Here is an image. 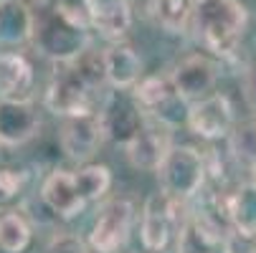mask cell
<instances>
[{
  "mask_svg": "<svg viewBox=\"0 0 256 253\" xmlns=\"http://www.w3.org/2000/svg\"><path fill=\"white\" fill-rule=\"evenodd\" d=\"M144 253H148V251H144Z\"/></svg>",
  "mask_w": 256,
  "mask_h": 253,
  "instance_id": "cell-31",
  "label": "cell"
},
{
  "mask_svg": "<svg viewBox=\"0 0 256 253\" xmlns=\"http://www.w3.org/2000/svg\"><path fill=\"white\" fill-rule=\"evenodd\" d=\"M168 79H170L172 91L190 104L216 91L218 79H221V68L206 53H190L175 63Z\"/></svg>",
  "mask_w": 256,
  "mask_h": 253,
  "instance_id": "cell-8",
  "label": "cell"
},
{
  "mask_svg": "<svg viewBox=\"0 0 256 253\" xmlns=\"http://www.w3.org/2000/svg\"><path fill=\"white\" fill-rule=\"evenodd\" d=\"M134 223V205L127 198L106 200L89 231V248L94 253H120L132 233Z\"/></svg>",
  "mask_w": 256,
  "mask_h": 253,
  "instance_id": "cell-5",
  "label": "cell"
},
{
  "mask_svg": "<svg viewBox=\"0 0 256 253\" xmlns=\"http://www.w3.org/2000/svg\"><path fill=\"white\" fill-rule=\"evenodd\" d=\"M104 129L99 122L96 112H84V114H71L61 117L58 127V147L71 162H92V157L99 152L104 144Z\"/></svg>",
  "mask_w": 256,
  "mask_h": 253,
  "instance_id": "cell-7",
  "label": "cell"
},
{
  "mask_svg": "<svg viewBox=\"0 0 256 253\" xmlns=\"http://www.w3.org/2000/svg\"><path fill=\"white\" fill-rule=\"evenodd\" d=\"M33 231L26 215L18 210H8L0 215V251L3 253H23L30 246Z\"/></svg>",
  "mask_w": 256,
  "mask_h": 253,
  "instance_id": "cell-21",
  "label": "cell"
},
{
  "mask_svg": "<svg viewBox=\"0 0 256 253\" xmlns=\"http://www.w3.org/2000/svg\"><path fill=\"white\" fill-rule=\"evenodd\" d=\"M244 96L248 101V106L254 109L256 114V66L246 71V76H244Z\"/></svg>",
  "mask_w": 256,
  "mask_h": 253,
  "instance_id": "cell-27",
  "label": "cell"
},
{
  "mask_svg": "<svg viewBox=\"0 0 256 253\" xmlns=\"http://www.w3.org/2000/svg\"><path fill=\"white\" fill-rule=\"evenodd\" d=\"M190 3H193V5H196V3H200V0H190Z\"/></svg>",
  "mask_w": 256,
  "mask_h": 253,
  "instance_id": "cell-30",
  "label": "cell"
},
{
  "mask_svg": "<svg viewBox=\"0 0 256 253\" xmlns=\"http://www.w3.org/2000/svg\"><path fill=\"white\" fill-rule=\"evenodd\" d=\"M224 210L228 215V223L248 236L256 238V190L248 183H241L226 200Z\"/></svg>",
  "mask_w": 256,
  "mask_h": 253,
  "instance_id": "cell-18",
  "label": "cell"
},
{
  "mask_svg": "<svg viewBox=\"0 0 256 253\" xmlns=\"http://www.w3.org/2000/svg\"><path fill=\"white\" fill-rule=\"evenodd\" d=\"M248 172H251V177H248V185H251V188L256 190V165H254V167H251Z\"/></svg>",
  "mask_w": 256,
  "mask_h": 253,
  "instance_id": "cell-28",
  "label": "cell"
},
{
  "mask_svg": "<svg viewBox=\"0 0 256 253\" xmlns=\"http://www.w3.org/2000/svg\"><path fill=\"white\" fill-rule=\"evenodd\" d=\"M44 253H92V248L82 236L68 233V231H58V233L51 236Z\"/></svg>",
  "mask_w": 256,
  "mask_h": 253,
  "instance_id": "cell-24",
  "label": "cell"
},
{
  "mask_svg": "<svg viewBox=\"0 0 256 253\" xmlns=\"http://www.w3.org/2000/svg\"><path fill=\"white\" fill-rule=\"evenodd\" d=\"M190 23L206 51L228 58L238 51L248 13L241 0H200L193 5Z\"/></svg>",
  "mask_w": 256,
  "mask_h": 253,
  "instance_id": "cell-2",
  "label": "cell"
},
{
  "mask_svg": "<svg viewBox=\"0 0 256 253\" xmlns=\"http://www.w3.org/2000/svg\"><path fill=\"white\" fill-rule=\"evenodd\" d=\"M130 94H132V99L137 101L140 109L148 114V112L155 109L160 101H165V99L172 94V86H170V79H168V76L155 74V76H142V79L130 89Z\"/></svg>",
  "mask_w": 256,
  "mask_h": 253,
  "instance_id": "cell-23",
  "label": "cell"
},
{
  "mask_svg": "<svg viewBox=\"0 0 256 253\" xmlns=\"http://www.w3.org/2000/svg\"><path fill=\"white\" fill-rule=\"evenodd\" d=\"M36 13L23 0H0V48H20L33 38Z\"/></svg>",
  "mask_w": 256,
  "mask_h": 253,
  "instance_id": "cell-16",
  "label": "cell"
},
{
  "mask_svg": "<svg viewBox=\"0 0 256 253\" xmlns=\"http://www.w3.org/2000/svg\"><path fill=\"white\" fill-rule=\"evenodd\" d=\"M41 203L61 221H71L86 208L84 198L74 185L71 170H54L41 183Z\"/></svg>",
  "mask_w": 256,
  "mask_h": 253,
  "instance_id": "cell-13",
  "label": "cell"
},
{
  "mask_svg": "<svg viewBox=\"0 0 256 253\" xmlns=\"http://www.w3.org/2000/svg\"><path fill=\"white\" fill-rule=\"evenodd\" d=\"M71 175H74V185H76L79 195L84 198V203L102 200L109 193V188H112V170L99 162H84Z\"/></svg>",
  "mask_w": 256,
  "mask_h": 253,
  "instance_id": "cell-20",
  "label": "cell"
},
{
  "mask_svg": "<svg viewBox=\"0 0 256 253\" xmlns=\"http://www.w3.org/2000/svg\"><path fill=\"white\" fill-rule=\"evenodd\" d=\"M89 15L84 5L56 0L33 23V43L51 61H71L89 48Z\"/></svg>",
  "mask_w": 256,
  "mask_h": 253,
  "instance_id": "cell-1",
  "label": "cell"
},
{
  "mask_svg": "<svg viewBox=\"0 0 256 253\" xmlns=\"http://www.w3.org/2000/svg\"><path fill=\"white\" fill-rule=\"evenodd\" d=\"M102 66H104V81L117 91H130L144 76L140 53L120 41H112V46L102 51Z\"/></svg>",
  "mask_w": 256,
  "mask_h": 253,
  "instance_id": "cell-14",
  "label": "cell"
},
{
  "mask_svg": "<svg viewBox=\"0 0 256 253\" xmlns=\"http://www.w3.org/2000/svg\"><path fill=\"white\" fill-rule=\"evenodd\" d=\"M33 91V66L18 51H0V99H28Z\"/></svg>",
  "mask_w": 256,
  "mask_h": 253,
  "instance_id": "cell-17",
  "label": "cell"
},
{
  "mask_svg": "<svg viewBox=\"0 0 256 253\" xmlns=\"http://www.w3.org/2000/svg\"><path fill=\"white\" fill-rule=\"evenodd\" d=\"M168 203L170 198L158 190L152 193L142 205V213H140V241H142V251L148 253H165L175 231H172V223H170V213H168Z\"/></svg>",
  "mask_w": 256,
  "mask_h": 253,
  "instance_id": "cell-12",
  "label": "cell"
},
{
  "mask_svg": "<svg viewBox=\"0 0 256 253\" xmlns=\"http://www.w3.org/2000/svg\"><path fill=\"white\" fill-rule=\"evenodd\" d=\"M54 3H56V0H38L41 8H48V5H54Z\"/></svg>",
  "mask_w": 256,
  "mask_h": 253,
  "instance_id": "cell-29",
  "label": "cell"
},
{
  "mask_svg": "<svg viewBox=\"0 0 256 253\" xmlns=\"http://www.w3.org/2000/svg\"><path fill=\"white\" fill-rule=\"evenodd\" d=\"M26 172L16 167H0V200H10L23 190Z\"/></svg>",
  "mask_w": 256,
  "mask_h": 253,
  "instance_id": "cell-26",
  "label": "cell"
},
{
  "mask_svg": "<svg viewBox=\"0 0 256 253\" xmlns=\"http://www.w3.org/2000/svg\"><path fill=\"white\" fill-rule=\"evenodd\" d=\"M221 253H256V238L231 226L221 238Z\"/></svg>",
  "mask_w": 256,
  "mask_h": 253,
  "instance_id": "cell-25",
  "label": "cell"
},
{
  "mask_svg": "<svg viewBox=\"0 0 256 253\" xmlns=\"http://www.w3.org/2000/svg\"><path fill=\"white\" fill-rule=\"evenodd\" d=\"M92 30L106 41H122L132 28V5L130 0H84Z\"/></svg>",
  "mask_w": 256,
  "mask_h": 253,
  "instance_id": "cell-15",
  "label": "cell"
},
{
  "mask_svg": "<svg viewBox=\"0 0 256 253\" xmlns=\"http://www.w3.org/2000/svg\"><path fill=\"white\" fill-rule=\"evenodd\" d=\"M170 132L168 127H162L160 122L150 119L144 114L142 124L137 127V132L122 144L124 147V157L127 162L134 167V170H142V172H155L165 157V152L170 150Z\"/></svg>",
  "mask_w": 256,
  "mask_h": 253,
  "instance_id": "cell-9",
  "label": "cell"
},
{
  "mask_svg": "<svg viewBox=\"0 0 256 253\" xmlns=\"http://www.w3.org/2000/svg\"><path fill=\"white\" fill-rule=\"evenodd\" d=\"M41 132V112L33 96L0 99V147H20Z\"/></svg>",
  "mask_w": 256,
  "mask_h": 253,
  "instance_id": "cell-10",
  "label": "cell"
},
{
  "mask_svg": "<svg viewBox=\"0 0 256 253\" xmlns=\"http://www.w3.org/2000/svg\"><path fill=\"white\" fill-rule=\"evenodd\" d=\"M142 119H144V112L137 106L132 94L127 96L124 91H117V89L106 96L104 106L99 109V122H102L104 137L114 139L120 144H124L137 132Z\"/></svg>",
  "mask_w": 256,
  "mask_h": 253,
  "instance_id": "cell-11",
  "label": "cell"
},
{
  "mask_svg": "<svg viewBox=\"0 0 256 253\" xmlns=\"http://www.w3.org/2000/svg\"><path fill=\"white\" fill-rule=\"evenodd\" d=\"M190 0H152V18L168 33H180L190 23Z\"/></svg>",
  "mask_w": 256,
  "mask_h": 253,
  "instance_id": "cell-22",
  "label": "cell"
},
{
  "mask_svg": "<svg viewBox=\"0 0 256 253\" xmlns=\"http://www.w3.org/2000/svg\"><path fill=\"white\" fill-rule=\"evenodd\" d=\"M234 122H236V109H234L231 99L221 91H213V94L188 104L186 127L206 142L226 139Z\"/></svg>",
  "mask_w": 256,
  "mask_h": 253,
  "instance_id": "cell-6",
  "label": "cell"
},
{
  "mask_svg": "<svg viewBox=\"0 0 256 253\" xmlns=\"http://www.w3.org/2000/svg\"><path fill=\"white\" fill-rule=\"evenodd\" d=\"M160 180V190L168 198L190 203L208 180L206 155L193 144H170L160 167L155 170Z\"/></svg>",
  "mask_w": 256,
  "mask_h": 253,
  "instance_id": "cell-3",
  "label": "cell"
},
{
  "mask_svg": "<svg viewBox=\"0 0 256 253\" xmlns=\"http://www.w3.org/2000/svg\"><path fill=\"white\" fill-rule=\"evenodd\" d=\"M92 91L94 89L82 79V74L74 68L71 61H54V74L44 91V106H46V112L56 117L94 112Z\"/></svg>",
  "mask_w": 256,
  "mask_h": 253,
  "instance_id": "cell-4",
  "label": "cell"
},
{
  "mask_svg": "<svg viewBox=\"0 0 256 253\" xmlns=\"http://www.w3.org/2000/svg\"><path fill=\"white\" fill-rule=\"evenodd\" d=\"M226 139H228V155L234 157V162L251 170L256 165V114L241 122L236 119Z\"/></svg>",
  "mask_w": 256,
  "mask_h": 253,
  "instance_id": "cell-19",
  "label": "cell"
}]
</instances>
